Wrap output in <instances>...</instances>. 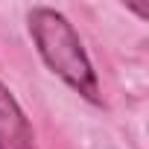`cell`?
<instances>
[{"instance_id": "cell-2", "label": "cell", "mask_w": 149, "mask_h": 149, "mask_svg": "<svg viewBox=\"0 0 149 149\" xmlns=\"http://www.w3.org/2000/svg\"><path fill=\"white\" fill-rule=\"evenodd\" d=\"M0 149H38L26 114L3 82H0Z\"/></svg>"}, {"instance_id": "cell-1", "label": "cell", "mask_w": 149, "mask_h": 149, "mask_svg": "<svg viewBox=\"0 0 149 149\" xmlns=\"http://www.w3.org/2000/svg\"><path fill=\"white\" fill-rule=\"evenodd\" d=\"M29 32L38 47V56L44 64L56 73L58 79H64L76 94H82L91 102H100V85H97V73L85 56V47L73 29V24L56 12L35 6L29 12Z\"/></svg>"}]
</instances>
